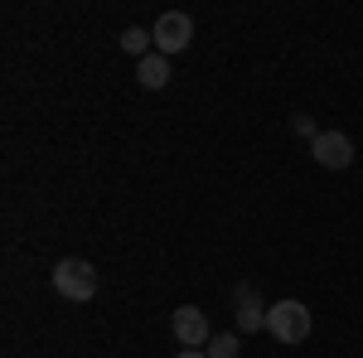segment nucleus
I'll list each match as a JSON object with an SVG mask.
<instances>
[{
    "label": "nucleus",
    "mask_w": 363,
    "mask_h": 358,
    "mask_svg": "<svg viewBox=\"0 0 363 358\" xmlns=\"http://www.w3.org/2000/svg\"><path fill=\"white\" fill-rule=\"evenodd\" d=\"M238 349H242V334L233 330V334H213L203 354H208V358H238Z\"/></svg>",
    "instance_id": "1a4fd4ad"
},
{
    "label": "nucleus",
    "mask_w": 363,
    "mask_h": 358,
    "mask_svg": "<svg viewBox=\"0 0 363 358\" xmlns=\"http://www.w3.org/2000/svg\"><path fill=\"white\" fill-rule=\"evenodd\" d=\"M310 155H315L325 169H349L354 165V140L344 136V131H320L315 145H310Z\"/></svg>",
    "instance_id": "39448f33"
},
{
    "label": "nucleus",
    "mask_w": 363,
    "mask_h": 358,
    "mask_svg": "<svg viewBox=\"0 0 363 358\" xmlns=\"http://www.w3.org/2000/svg\"><path fill=\"white\" fill-rule=\"evenodd\" d=\"M121 49H126V54H136V58L155 54V34H145V29H140V25L121 29Z\"/></svg>",
    "instance_id": "6e6552de"
},
{
    "label": "nucleus",
    "mask_w": 363,
    "mask_h": 358,
    "mask_svg": "<svg viewBox=\"0 0 363 358\" xmlns=\"http://www.w3.org/2000/svg\"><path fill=\"white\" fill-rule=\"evenodd\" d=\"M257 330H267V310H262L252 286H238V334H257Z\"/></svg>",
    "instance_id": "423d86ee"
},
{
    "label": "nucleus",
    "mask_w": 363,
    "mask_h": 358,
    "mask_svg": "<svg viewBox=\"0 0 363 358\" xmlns=\"http://www.w3.org/2000/svg\"><path fill=\"white\" fill-rule=\"evenodd\" d=\"M150 34H155V54H165V58L169 54H184V49L194 44V20H189L184 10H165V15L155 20Z\"/></svg>",
    "instance_id": "7ed1b4c3"
},
{
    "label": "nucleus",
    "mask_w": 363,
    "mask_h": 358,
    "mask_svg": "<svg viewBox=\"0 0 363 358\" xmlns=\"http://www.w3.org/2000/svg\"><path fill=\"white\" fill-rule=\"evenodd\" d=\"M174 358H208V354H203V349H179Z\"/></svg>",
    "instance_id": "9b49d317"
},
{
    "label": "nucleus",
    "mask_w": 363,
    "mask_h": 358,
    "mask_svg": "<svg viewBox=\"0 0 363 358\" xmlns=\"http://www.w3.org/2000/svg\"><path fill=\"white\" fill-rule=\"evenodd\" d=\"M291 131H296L301 140H310V145H315V136H320V126H315V116H306V111H296V116H291Z\"/></svg>",
    "instance_id": "9d476101"
},
{
    "label": "nucleus",
    "mask_w": 363,
    "mask_h": 358,
    "mask_svg": "<svg viewBox=\"0 0 363 358\" xmlns=\"http://www.w3.org/2000/svg\"><path fill=\"white\" fill-rule=\"evenodd\" d=\"M54 291L63 301H92V296H97V272H92V262L63 257L54 267Z\"/></svg>",
    "instance_id": "f03ea898"
},
{
    "label": "nucleus",
    "mask_w": 363,
    "mask_h": 358,
    "mask_svg": "<svg viewBox=\"0 0 363 358\" xmlns=\"http://www.w3.org/2000/svg\"><path fill=\"white\" fill-rule=\"evenodd\" d=\"M136 78H140V87H150V92H155V87H165L169 83V58L165 54H145L136 63Z\"/></svg>",
    "instance_id": "0eeeda50"
},
{
    "label": "nucleus",
    "mask_w": 363,
    "mask_h": 358,
    "mask_svg": "<svg viewBox=\"0 0 363 358\" xmlns=\"http://www.w3.org/2000/svg\"><path fill=\"white\" fill-rule=\"evenodd\" d=\"M267 334L281 339V344H306V339H310V310L301 301L267 305Z\"/></svg>",
    "instance_id": "f257e3e1"
},
{
    "label": "nucleus",
    "mask_w": 363,
    "mask_h": 358,
    "mask_svg": "<svg viewBox=\"0 0 363 358\" xmlns=\"http://www.w3.org/2000/svg\"><path fill=\"white\" fill-rule=\"evenodd\" d=\"M169 330H174V339H179L184 349H208V339H213L208 315H203L199 305H179V310L169 315Z\"/></svg>",
    "instance_id": "20e7f679"
}]
</instances>
